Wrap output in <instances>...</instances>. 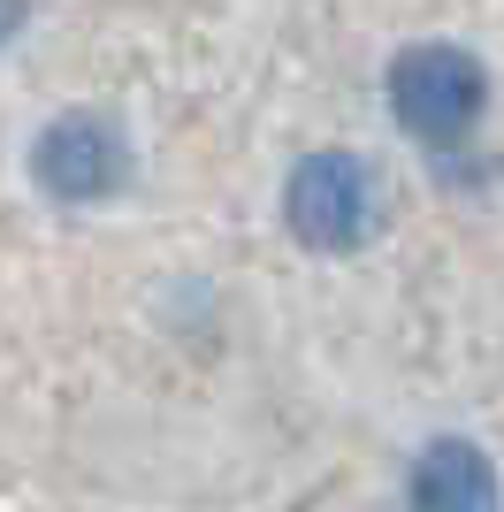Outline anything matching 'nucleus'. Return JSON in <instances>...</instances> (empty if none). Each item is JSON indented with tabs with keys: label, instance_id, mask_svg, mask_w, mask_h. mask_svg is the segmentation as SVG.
Returning <instances> with one entry per match:
<instances>
[{
	"label": "nucleus",
	"instance_id": "obj_1",
	"mask_svg": "<svg viewBox=\"0 0 504 512\" xmlns=\"http://www.w3.org/2000/svg\"><path fill=\"white\" fill-rule=\"evenodd\" d=\"M382 214H390L382 176L344 146L306 153V161L283 176V222H291V237L306 253H359V245L382 230Z\"/></svg>",
	"mask_w": 504,
	"mask_h": 512
},
{
	"label": "nucleus",
	"instance_id": "obj_2",
	"mask_svg": "<svg viewBox=\"0 0 504 512\" xmlns=\"http://www.w3.org/2000/svg\"><path fill=\"white\" fill-rule=\"evenodd\" d=\"M390 115H398L405 138L451 153L489 115V69L451 39H420L390 62Z\"/></svg>",
	"mask_w": 504,
	"mask_h": 512
},
{
	"label": "nucleus",
	"instance_id": "obj_3",
	"mask_svg": "<svg viewBox=\"0 0 504 512\" xmlns=\"http://www.w3.org/2000/svg\"><path fill=\"white\" fill-rule=\"evenodd\" d=\"M130 176V146L107 115H54V123L31 138V184H39L54 207H100V199L123 192Z\"/></svg>",
	"mask_w": 504,
	"mask_h": 512
},
{
	"label": "nucleus",
	"instance_id": "obj_4",
	"mask_svg": "<svg viewBox=\"0 0 504 512\" xmlns=\"http://www.w3.org/2000/svg\"><path fill=\"white\" fill-rule=\"evenodd\" d=\"M405 512H504V474L474 436H436L405 467Z\"/></svg>",
	"mask_w": 504,
	"mask_h": 512
},
{
	"label": "nucleus",
	"instance_id": "obj_5",
	"mask_svg": "<svg viewBox=\"0 0 504 512\" xmlns=\"http://www.w3.org/2000/svg\"><path fill=\"white\" fill-rule=\"evenodd\" d=\"M23 23H31V0H0V46H16Z\"/></svg>",
	"mask_w": 504,
	"mask_h": 512
}]
</instances>
